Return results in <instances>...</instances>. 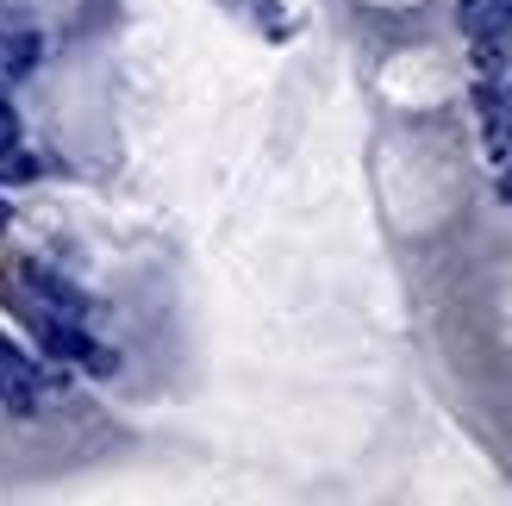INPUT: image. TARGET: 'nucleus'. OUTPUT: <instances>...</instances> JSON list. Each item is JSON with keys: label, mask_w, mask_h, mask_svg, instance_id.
Returning <instances> with one entry per match:
<instances>
[{"label": "nucleus", "mask_w": 512, "mask_h": 506, "mask_svg": "<svg viewBox=\"0 0 512 506\" xmlns=\"http://www.w3.org/2000/svg\"><path fill=\"white\" fill-rule=\"evenodd\" d=\"M7 219H13V213H7V200H0V232H7Z\"/></svg>", "instance_id": "obj_5"}, {"label": "nucleus", "mask_w": 512, "mask_h": 506, "mask_svg": "<svg viewBox=\"0 0 512 506\" xmlns=\"http://www.w3.org/2000/svg\"><path fill=\"white\" fill-rule=\"evenodd\" d=\"M32 63H38V32H7V38H0V88L25 82Z\"/></svg>", "instance_id": "obj_2"}, {"label": "nucleus", "mask_w": 512, "mask_h": 506, "mask_svg": "<svg viewBox=\"0 0 512 506\" xmlns=\"http://www.w3.org/2000/svg\"><path fill=\"white\" fill-rule=\"evenodd\" d=\"M25 282H32V294L44 300L50 313H69V319H82V313H88V300L75 294L63 275H50V269H38V263H32V269H25Z\"/></svg>", "instance_id": "obj_1"}, {"label": "nucleus", "mask_w": 512, "mask_h": 506, "mask_svg": "<svg viewBox=\"0 0 512 506\" xmlns=\"http://www.w3.org/2000/svg\"><path fill=\"white\" fill-rule=\"evenodd\" d=\"M463 32L469 38L512 32V0H463Z\"/></svg>", "instance_id": "obj_3"}, {"label": "nucleus", "mask_w": 512, "mask_h": 506, "mask_svg": "<svg viewBox=\"0 0 512 506\" xmlns=\"http://www.w3.org/2000/svg\"><path fill=\"white\" fill-rule=\"evenodd\" d=\"M19 144V119H13V107L0 100V150H13Z\"/></svg>", "instance_id": "obj_4"}, {"label": "nucleus", "mask_w": 512, "mask_h": 506, "mask_svg": "<svg viewBox=\"0 0 512 506\" xmlns=\"http://www.w3.org/2000/svg\"><path fill=\"white\" fill-rule=\"evenodd\" d=\"M500 194H506V200H512V169H506V182H500Z\"/></svg>", "instance_id": "obj_6"}]
</instances>
